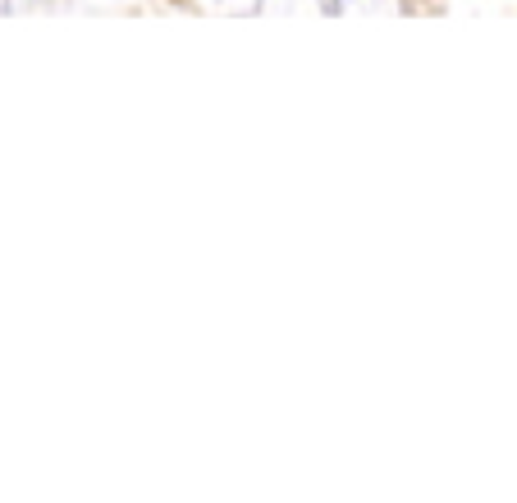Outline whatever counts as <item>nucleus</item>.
Listing matches in <instances>:
<instances>
[]
</instances>
